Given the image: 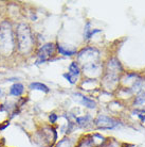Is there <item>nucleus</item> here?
I'll return each instance as SVG.
<instances>
[{
  "label": "nucleus",
  "mask_w": 145,
  "mask_h": 147,
  "mask_svg": "<svg viewBox=\"0 0 145 147\" xmlns=\"http://www.w3.org/2000/svg\"><path fill=\"white\" fill-rule=\"evenodd\" d=\"M16 48L15 32L9 20L0 22V55L10 57Z\"/></svg>",
  "instance_id": "nucleus-3"
},
{
  "label": "nucleus",
  "mask_w": 145,
  "mask_h": 147,
  "mask_svg": "<svg viewBox=\"0 0 145 147\" xmlns=\"http://www.w3.org/2000/svg\"><path fill=\"white\" fill-rule=\"evenodd\" d=\"M55 49H56V46L53 43H47L39 47L36 55L35 64L39 65V64H44V63L50 61L51 58L54 55Z\"/></svg>",
  "instance_id": "nucleus-5"
},
{
  "label": "nucleus",
  "mask_w": 145,
  "mask_h": 147,
  "mask_svg": "<svg viewBox=\"0 0 145 147\" xmlns=\"http://www.w3.org/2000/svg\"><path fill=\"white\" fill-rule=\"evenodd\" d=\"M15 40L16 47L19 53L23 55H28L31 53L34 47V35L30 26L25 22H20L15 29Z\"/></svg>",
  "instance_id": "nucleus-1"
},
{
  "label": "nucleus",
  "mask_w": 145,
  "mask_h": 147,
  "mask_svg": "<svg viewBox=\"0 0 145 147\" xmlns=\"http://www.w3.org/2000/svg\"><path fill=\"white\" fill-rule=\"evenodd\" d=\"M57 114H55V113H51L50 115H49V121H50L51 124H55L56 123V121H57Z\"/></svg>",
  "instance_id": "nucleus-18"
},
{
  "label": "nucleus",
  "mask_w": 145,
  "mask_h": 147,
  "mask_svg": "<svg viewBox=\"0 0 145 147\" xmlns=\"http://www.w3.org/2000/svg\"><path fill=\"white\" fill-rule=\"evenodd\" d=\"M98 55L100 52L94 47H86L78 52L77 60L83 65L84 71L88 76L98 75L101 68V65L98 63Z\"/></svg>",
  "instance_id": "nucleus-2"
},
{
  "label": "nucleus",
  "mask_w": 145,
  "mask_h": 147,
  "mask_svg": "<svg viewBox=\"0 0 145 147\" xmlns=\"http://www.w3.org/2000/svg\"><path fill=\"white\" fill-rule=\"evenodd\" d=\"M68 73L70 75H72L73 77L75 78H78L80 74V66H78V64L76 62H72L71 64L69 65V71Z\"/></svg>",
  "instance_id": "nucleus-11"
},
{
  "label": "nucleus",
  "mask_w": 145,
  "mask_h": 147,
  "mask_svg": "<svg viewBox=\"0 0 145 147\" xmlns=\"http://www.w3.org/2000/svg\"><path fill=\"white\" fill-rule=\"evenodd\" d=\"M122 71V66L116 59H111L107 64V71L105 76V82L113 84L119 80V75Z\"/></svg>",
  "instance_id": "nucleus-4"
},
{
  "label": "nucleus",
  "mask_w": 145,
  "mask_h": 147,
  "mask_svg": "<svg viewBox=\"0 0 145 147\" xmlns=\"http://www.w3.org/2000/svg\"><path fill=\"white\" fill-rule=\"evenodd\" d=\"M92 145H93V140L86 138V139H84V140L80 142L78 147H92Z\"/></svg>",
  "instance_id": "nucleus-14"
},
{
  "label": "nucleus",
  "mask_w": 145,
  "mask_h": 147,
  "mask_svg": "<svg viewBox=\"0 0 145 147\" xmlns=\"http://www.w3.org/2000/svg\"><path fill=\"white\" fill-rule=\"evenodd\" d=\"M63 76H64V78H65L69 83H71V84H74V83H76V81H77V78L73 77L72 75H70L69 73H65Z\"/></svg>",
  "instance_id": "nucleus-15"
},
{
  "label": "nucleus",
  "mask_w": 145,
  "mask_h": 147,
  "mask_svg": "<svg viewBox=\"0 0 145 147\" xmlns=\"http://www.w3.org/2000/svg\"><path fill=\"white\" fill-rule=\"evenodd\" d=\"M77 96H80V102L85 106L86 108H89V109H94L95 106H96V103H95L94 100L90 99V98H88L86 96L84 95H80V94H77Z\"/></svg>",
  "instance_id": "nucleus-9"
},
{
  "label": "nucleus",
  "mask_w": 145,
  "mask_h": 147,
  "mask_svg": "<svg viewBox=\"0 0 145 147\" xmlns=\"http://www.w3.org/2000/svg\"><path fill=\"white\" fill-rule=\"evenodd\" d=\"M89 121H90V116L86 115V116H82V117L76 118V124L80 127H87L89 125Z\"/></svg>",
  "instance_id": "nucleus-13"
},
{
  "label": "nucleus",
  "mask_w": 145,
  "mask_h": 147,
  "mask_svg": "<svg viewBox=\"0 0 145 147\" xmlns=\"http://www.w3.org/2000/svg\"><path fill=\"white\" fill-rule=\"evenodd\" d=\"M56 49L59 52V55H65V57H71V55H76L75 48H69L68 46H66V45H57Z\"/></svg>",
  "instance_id": "nucleus-7"
},
{
  "label": "nucleus",
  "mask_w": 145,
  "mask_h": 147,
  "mask_svg": "<svg viewBox=\"0 0 145 147\" xmlns=\"http://www.w3.org/2000/svg\"><path fill=\"white\" fill-rule=\"evenodd\" d=\"M30 90H36V91H40V92L44 93H49L50 92V88H48L47 85L41 83V82H32L29 85Z\"/></svg>",
  "instance_id": "nucleus-10"
},
{
  "label": "nucleus",
  "mask_w": 145,
  "mask_h": 147,
  "mask_svg": "<svg viewBox=\"0 0 145 147\" xmlns=\"http://www.w3.org/2000/svg\"><path fill=\"white\" fill-rule=\"evenodd\" d=\"M95 126L98 129H113L120 125V121L112 117H109L107 115H98L94 121Z\"/></svg>",
  "instance_id": "nucleus-6"
},
{
  "label": "nucleus",
  "mask_w": 145,
  "mask_h": 147,
  "mask_svg": "<svg viewBox=\"0 0 145 147\" xmlns=\"http://www.w3.org/2000/svg\"><path fill=\"white\" fill-rule=\"evenodd\" d=\"M134 106L141 108V110H144L145 108V93H141L134 100Z\"/></svg>",
  "instance_id": "nucleus-12"
},
{
  "label": "nucleus",
  "mask_w": 145,
  "mask_h": 147,
  "mask_svg": "<svg viewBox=\"0 0 145 147\" xmlns=\"http://www.w3.org/2000/svg\"><path fill=\"white\" fill-rule=\"evenodd\" d=\"M134 113L137 114V115H138V117L140 118L143 123H144L145 121V111L144 110H137V111H134Z\"/></svg>",
  "instance_id": "nucleus-17"
},
{
  "label": "nucleus",
  "mask_w": 145,
  "mask_h": 147,
  "mask_svg": "<svg viewBox=\"0 0 145 147\" xmlns=\"http://www.w3.org/2000/svg\"><path fill=\"white\" fill-rule=\"evenodd\" d=\"M25 92V86L22 83H19V82H16L10 88V95L15 96V97H19L21 96Z\"/></svg>",
  "instance_id": "nucleus-8"
},
{
  "label": "nucleus",
  "mask_w": 145,
  "mask_h": 147,
  "mask_svg": "<svg viewBox=\"0 0 145 147\" xmlns=\"http://www.w3.org/2000/svg\"><path fill=\"white\" fill-rule=\"evenodd\" d=\"M56 147H71V143H70L69 139H64V140H62L59 143L57 144V146Z\"/></svg>",
  "instance_id": "nucleus-16"
}]
</instances>
